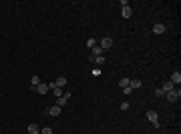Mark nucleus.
Here are the masks:
<instances>
[{"mask_svg":"<svg viewBox=\"0 0 181 134\" xmlns=\"http://www.w3.org/2000/svg\"><path fill=\"white\" fill-rule=\"evenodd\" d=\"M90 50H93V52H90V56H103V52H105V50H103L99 44L95 46V48H90Z\"/></svg>","mask_w":181,"mask_h":134,"instance_id":"nucleus-12","label":"nucleus"},{"mask_svg":"<svg viewBox=\"0 0 181 134\" xmlns=\"http://www.w3.org/2000/svg\"><path fill=\"white\" fill-rule=\"evenodd\" d=\"M165 98H167L169 102H177V100L181 98V90L179 88H173L171 92H167V94H165Z\"/></svg>","mask_w":181,"mask_h":134,"instance_id":"nucleus-2","label":"nucleus"},{"mask_svg":"<svg viewBox=\"0 0 181 134\" xmlns=\"http://www.w3.org/2000/svg\"><path fill=\"white\" fill-rule=\"evenodd\" d=\"M32 90H36L38 94H46V92H48V84H43V82H40L38 86H34Z\"/></svg>","mask_w":181,"mask_h":134,"instance_id":"nucleus-7","label":"nucleus"},{"mask_svg":"<svg viewBox=\"0 0 181 134\" xmlns=\"http://www.w3.org/2000/svg\"><path fill=\"white\" fill-rule=\"evenodd\" d=\"M69 98H71V92H64L60 98H56V106H60V108H62V106L67 104V100H69Z\"/></svg>","mask_w":181,"mask_h":134,"instance_id":"nucleus-5","label":"nucleus"},{"mask_svg":"<svg viewBox=\"0 0 181 134\" xmlns=\"http://www.w3.org/2000/svg\"><path fill=\"white\" fill-rule=\"evenodd\" d=\"M40 134H54V132H52L50 126H46V128H40Z\"/></svg>","mask_w":181,"mask_h":134,"instance_id":"nucleus-20","label":"nucleus"},{"mask_svg":"<svg viewBox=\"0 0 181 134\" xmlns=\"http://www.w3.org/2000/svg\"><path fill=\"white\" fill-rule=\"evenodd\" d=\"M145 116H147V120H149L155 128H159V114H157L155 110H147V114H145Z\"/></svg>","mask_w":181,"mask_h":134,"instance_id":"nucleus-1","label":"nucleus"},{"mask_svg":"<svg viewBox=\"0 0 181 134\" xmlns=\"http://www.w3.org/2000/svg\"><path fill=\"white\" fill-rule=\"evenodd\" d=\"M54 84H56L58 88H64V86H67V78H64V76H58V78L54 80Z\"/></svg>","mask_w":181,"mask_h":134,"instance_id":"nucleus-11","label":"nucleus"},{"mask_svg":"<svg viewBox=\"0 0 181 134\" xmlns=\"http://www.w3.org/2000/svg\"><path fill=\"white\" fill-rule=\"evenodd\" d=\"M28 134H40V126L38 124H30L28 126Z\"/></svg>","mask_w":181,"mask_h":134,"instance_id":"nucleus-13","label":"nucleus"},{"mask_svg":"<svg viewBox=\"0 0 181 134\" xmlns=\"http://www.w3.org/2000/svg\"><path fill=\"white\" fill-rule=\"evenodd\" d=\"M129 86H131L133 90L141 88V80H139V78H135V80H131V82H129Z\"/></svg>","mask_w":181,"mask_h":134,"instance_id":"nucleus-15","label":"nucleus"},{"mask_svg":"<svg viewBox=\"0 0 181 134\" xmlns=\"http://www.w3.org/2000/svg\"><path fill=\"white\" fill-rule=\"evenodd\" d=\"M133 16V8L127 4V6H123V18H131Z\"/></svg>","mask_w":181,"mask_h":134,"instance_id":"nucleus-8","label":"nucleus"},{"mask_svg":"<svg viewBox=\"0 0 181 134\" xmlns=\"http://www.w3.org/2000/svg\"><path fill=\"white\" fill-rule=\"evenodd\" d=\"M52 94H54V98H60V96H62L64 92H62V88H58V86H54V88H52Z\"/></svg>","mask_w":181,"mask_h":134,"instance_id":"nucleus-16","label":"nucleus"},{"mask_svg":"<svg viewBox=\"0 0 181 134\" xmlns=\"http://www.w3.org/2000/svg\"><path fill=\"white\" fill-rule=\"evenodd\" d=\"M90 62H95V64H103L105 62V56H89Z\"/></svg>","mask_w":181,"mask_h":134,"instance_id":"nucleus-14","label":"nucleus"},{"mask_svg":"<svg viewBox=\"0 0 181 134\" xmlns=\"http://www.w3.org/2000/svg\"><path fill=\"white\" fill-rule=\"evenodd\" d=\"M169 82H173V86H177V84L181 82V72L179 70H175V72L171 74V80H169Z\"/></svg>","mask_w":181,"mask_h":134,"instance_id":"nucleus-6","label":"nucleus"},{"mask_svg":"<svg viewBox=\"0 0 181 134\" xmlns=\"http://www.w3.org/2000/svg\"><path fill=\"white\" fill-rule=\"evenodd\" d=\"M38 84H40V78H38V76H32V80H30V88L38 86Z\"/></svg>","mask_w":181,"mask_h":134,"instance_id":"nucleus-17","label":"nucleus"},{"mask_svg":"<svg viewBox=\"0 0 181 134\" xmlns=\"http://www.w3.org/2000/svg\"><path fill=\"white\" fill-rule=\"evenodd\" d=\"M155 96H159V98H163V96H165V92H163L161 88H157V90H155Z\"/></svg>","mask_w":181,"mask_h":134,"instance_id":"nucleus-21","label":"nucleus"},{"mask_svg":"<svg viewBox=\"0 0 181 134\" xmlns=\"http://www.w3.org/2000/svg\"><path fill=\"white\" fill-rule=\"evenodd\" d=\"M99 46L103 48V50H109V48H113V38H101V42H99Z\"/></svg>","mask_w":181,"mask_h":134,"instance_id":"nucleus-3","label":"nucleus"},{"mask_svg":"<svg viewBox=\"0 0 181 134\" xmlns=\"http://www.w3.org/2000/svg\"><path fill=\"white\" fill-rule=\"evenodd\" d=\"M123 92H125V94H131V92H133V88H131V86H127V88H123Z\"/></svg>","mask_w":181,"mask_h":134,"instance_id":"nucleus-23","label":"nucleus"},{"mask_svg":"<svg viewBox=\"0 0 181 134\" xmlns=\"http://www.w3.org/2000/svg\"><path fill=\"white\" fill-rule=\"evenodd\" d=\"M121 110H129V102H121Z\"/></svg>","mask_w":181,"mask_h":134,"instance_id":"nucleus-22","label":"nucleus"},{"mask_svg":"<svg viewBox=\"0 0 181 134\" xmlns=\"http://www.w3.org/2000/svg\"><path fill=\"white\" fill-rule=\"evenodd\" d=\"M153 32H155V34H165V24H161V22L155 24V26H153Z\"/></svg>","mask_w":181,"mask_h":134,"instance_id":"nucleus-9","label":"nucleus"},{"mask_svg":"<svg viewBox=\"0 0 181 134\" xmlns=\"http://www.w3.org/2000/svg\"><path fill=\"white\" fill-rule=\"evenodd\" d=\"M87 46H89V48H95V46H97V40H95V38H89V40H87Z\"/></svg>","mask_w":181,"mask_h":134,"instance_id":"nucleus-19","label":"nucleus"},{"mask_svg":"<svg viewBox=\"0 0 181 134\" xmlns=\"http://www.w3.org/2000/svg\"><path fill=\"white\" fill-rule=\"evenodd\" d=\"M129 82H131L129 78H121V80H119V86H121V88H127V86H129Z\"/></svg>","mask_w":181,"mask_h":134,"instance_id":"nucleus-18","label":"nucleus"},{"mask_svg":"<svg viewBox=\"0 0 181 134\" xmlns=\"http://www.w3.org/2000/svg\"><path fill=\"white\" fill-rule=\"evenodd\" d=\"M173 88H175V86H173V82H169V80H167V82H163V86H161V90H163L165 94H167V92H171Z\"/></svg>","mask_w":181,"mask_h":134,"instance_id":"nucleus-10","label":"nucleus"},{"mask_svg":"<svg viewBox=\"0 0 181 134\" xmlns=\"http://www.w3.org/2000/svg\"><path fill=\"white\" fill-rule=\"evenodd\" d=\"M46 114H48V116H58V114H60V106H56V104L48 106V108H46Z\"/></svg>","mask_w":181,"mask_h":134,"instance_id":"nucleus-4","label":"nucleus"}]
</instances>
